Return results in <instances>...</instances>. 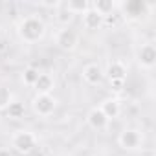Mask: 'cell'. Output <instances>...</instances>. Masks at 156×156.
<instances>
[{"mask_svg":"<svg viewBox=\"0 0 156 156\" xmlns=\"http://www.w3.org/2000/svg\"><path fill=\"white\" fill-rule=\"evenodd\" d=\"M44 33H46V24L37 15H28V17L20 19L17 24V35L26 44H35V42L42 41Z\"/></svg>","mask_w":156,"mask_h":156,"instance_id":"1","label":"cell"},{"mask_svg":"<svg viewBox=\"0 0 156 156\" xmlns=\"http://www.w3.org/2000/svg\"><path fill=\"white\" fill-rule=\"evenodd\" d=\"M143 8H145L143 2H127V4H125V9H127V13H129L130 17H138Z\"/></svg>","mask_w":156,"mask_h":156,"instance_id":"19","label":"cell"},{"mask_svg":"<svg viewBox=\"0 0 156 156\" xmlns=\"http://www.w3.org/2000/svg\"><path fill=\"white\" fill-rule=\"evenodd\" d=\"M83 81L87 83V85H90V87H96V85H101V81H103V70H101V66L99 64H96V62H90V64H87L85 68H83Z\"/></svg>","mask_w":156,"mask_h":156,"instance_id":"8","label":"cell"},{"mask_svg":"<svg viewBox=\"0 0 156 156\" xmlns=\"http://www.w3.org/2000/svg\"><path fill=\"white\" fill-rule=\"evenodd\" d=\"M33 88L37 90V94H51L53 88H55V79H53V75H50V73H41L39 79H37V83L33 85Z\"/></svg>","mask_w":156,"mask_h":156,"instance_id":"11","label":"cell"},{"mask_svg":"<svg viewBox=\"0 0 156 156\" xmlns=\"http://www.w3.org/2000/svg\"><path fill=\"white\" fill-rule=\"evenodd\" d=\"M136 59H138L140 68H143V70H152L154 64H156V48H154V44H152V42L141 44V48L138 50Z\"/></svg>","mask_w":156,"mask_h":156,"instance_id":"6","label":"cell"},{"mask_svg":"<svg viewBox=\"0 0 156 156\" xmlns=\"http://www.w3.org/2000/svg\"><path fill=\"white\" fill-rule=\"evenodd\" d=\"M103 75L108 79V83H116V81L125 83V79H127V66L121 61H110L107 64V68L103 70Z\"/></svg>","mask_w":156,"mask_h":156,"instance_id":"7","label":"cell"},{"mask_svg":"<svg viewBox=\"0 0 156 156\" xmlns=\"http://www.w3.org/2000/svg\"><path fill=\"white\" fill-rule=\"evenodd\" d=\"M90 8H92L98 15H101L103 19H107V17H110V15L116 11L118 4L112 2V0H96V2L90 4Z\"/></svg>","mask_w":156,"mask_h":156,"instance_id":"12","label":"cell"},{"mask_svg":"<svg viewBox=\"0 0 156 156\" xmlns=\"http://www.w3.org/2000/svg\"><path fill=\"white\" fill-rule=\"evenodd\" d=\"M0 156H13V152L9 149H0Z\"/></svg>","mask_w":156,"mask_h":156,"instance_id":"21","label":"cell"},{"mask_svg":"<svg viewBox=\"0 0 156 156\" xmlns=\"http://www.w3.org/2000/svg\"><path fill=\"white\" fill-rule=\"evenodd\" d=\"M6 112H8V116H9L11 119H20V118L24 116V105H22L20 101H13V103L6 108Z\"/></svg>","mask_w":156,"mask_h":156,"instance_id":"17","label":"cell"},{"mask_svg":"<svg viewBox=\"0 0 156 156\" xmlns=\"http://www.w3.org/2000/svg\"><path fill=\"white\" fill-rule=\"evenodd\" d=\"M110 87L114 88V92H121V90H123V87H125V83H119V81H116V83H110Z\"/></svg>","mask_w":156,"mask_h":156,"instance_id":"20","label":"cell"},{"mask_svg":"<svg viewBox=\"0 0 156 156\" xmlns=\"http://www.w3.org/2000/svg\"><path fill=\"white\" fill-rule=\"evenodd\" d=\"M62 6L72 13V15H83L90 9V2L88 0H68V2H62Z\"/></svg>","mask_w":156,"mask_h":156,"instance_id":"14","label":"cell"},{"mask_svg":"<svg viewBox=\"0 0 156 156\" xmlns=\"http://www.w3.org/2000/svg\"><path fill=\"white\" fill-rule=\"evenodd\" d=\"M55 44L59 50L62 51H73L79 44V35L75 33V30H72L70 26L61 28L55 31Z\"/></svg>","mask_w":156,"mask_h":156,"instance_id":"4","label":"cell"},{"mask_svg":"<svg viewBox=\"0 0 156 156\" xmlns=\"http://www.w3.org/2000/svg\"><path fill=\"white\" fill-rule=\"evenodd\" d=\"M39 75H41L39 68H35V66H26L24 72H22V83H24L26 87H33V85L37 83V79H39Z\"/></svg>","mask_w":156,"mask_h":156,"instance_id":"15","label":"cell"},{"mask_svg":"<svg viewBox=\"0 0 156 156\" xmlns=\"http://www.w3.org/2000/svg\"><path fill=\"white\" fill-rule=\"evenodd\" d=\"M11 147L15 152L22 154V156H28L35 151L37 147V136L31 132V130H26V129H20L17 130L13 136H11Z\"/></svg>","mask_w":156,"mask_h":156,"instance_id":"2","label":"cell"},{"mask_svg":"<svg viewBox=\"0 0 156 156\" xmlns=\"http://www.w3.org/2000/svg\"><path fill=\"white\" fill-rule=\"evenodd\" d=\"M87 123H88V127L90 129H94V130H105L107 127H108V119H107V116L99 110V107H94V108H90L88 110V114H87Z\"/></svg>","mask_w":156,"mask_h":156,"instance_id":"9","label":"cell"},{"mask_svg":"<svg viewBox=\"0 0 156 156\" xmlns=\"http://www.w3.org/2000/svg\"><path fill=\"white\" fill-rule=\"evenodd\" d=\"M118 143L123 151H138L143 143V134L138 129H123L118 136Z\"/></svg>","mask_w":156,"mask_h":156,"instance_id":"5","label":"cell"},{"mask_svg":"<svg viewBox=\"0 0 156 156\" xmlns=\"http://www.w3.org/2000/svg\"><path fill=\"white\" fill-rule=\"evenodd\" d=\"M13 103V94L8 87L0 85V112H6V108Z\"/></svg>","mask_w":156,"mask_h":156,"instance_id":"16","label":"cell"},{"mask_svg":"<svg viewBox=\"0 0 156 156\" xmlns=\"http://www.w3.org/2000/svg\"><path fill=\"white\" fill-rule=\"evenodd\" d=\"M57 108V99L51 94H35L31 99V110L39 118H48L55 112Z\"/></svg>","mask_w":156,"mask_h":156,"instance_id":"3","label":"cell"},{"mask_svg":"<svg viewBox=\"0 0 156 156\" xmlns=\"http://www.w3.org/2000/svg\"><path fill=\"white\" fill-rule=\"evenodd\" d=\"M55 19H57V22H59V24H62V28H66V26L70 24V20L73 19V15L64 8V6H62V2H61V4H59V11H57Z\"/></svg>","mask_w":156,"mask_h":156,"instance_id":"18","label":"cell"},{"mask_svg":"<svg viewBox=\"0 0 156 156\" xmlns=\"http://www.w3.org/2000/svg\"><path fill=\"white\" fill-rule=\"evenodd\" d=\"M99 110L107 116V119L110 121V119H116L119 114H121V105H119V101L116 99V98H107V99H103L101 103H99Z\"/></svg>","mask_w":156,"mask_h":156,"instance_id":"10","label":"cell"},{"mask_svg":"<svg viewBox=\"0 0 156 156\" xmlns=\"http://www.w3.org/2000/svg\"><path fill=\"white\" fill-rule=\"evenodd\" d=\"M103 24H105V19H103L101 15H98L92 8H90L87 13H83V26H85L87 30L94 31V30H99Z\"/></svg>","mask_w":156,"mask_h":156,"instance_id":"13","label":"cell"}]
</instances>
